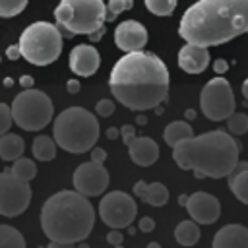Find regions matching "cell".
I'll return each mask as SVG.
<instances>
[{"mask_svg":"<svg viewBox=\"0 0 248 248\" xmlns=\"http://www.w3.org/2000/svg\"><path fill=\"white\" fill-rule=\"evenodd\" d=\"M108 87L116 101L126 108L149 110L167 99L169 70L157 54L132 50L112 66Z\"/></svg>","mask_w":248,"mask_h":248,"instance_id":"cell-1","label":"cell"},{"mask_svg":"<svg viewBox=\"0 0 248 248\" xmlns=\"http://www.w3.org/2000/svg\"><path fill=\"white\" fill-rule=\"evenodd\" d=\"M248 31V0H198L180 19L178 35L198 46L223 45Z\"/></svg>","mask_w":248,"mask_h":248,"instance_id":"cell-2","label":"cell"},{"mask_svg":"<svg viewBox=\"0 0 248 248\" xmlns=\"http://www.w3.org/2000/svg\"><path fill=\"white\" fill-rule=\"evenodd\" d=\"M240 143L223 130L190 136L172 145V159L198 178H223L238 163Z\"/></svg>","mask_w":248,"mask_h":248,"instance_id":"cell-3","label":"cell"},{"mask_svg":"<svg viewBox=\"0 0 248 248\" xmlns=\"http://www.w3.org/2000/svg\"><path fill=\"white\" fill-rule=\"evenodd\" d=\"M95 225V209L78 190L52 194L41 209V229L54 246H70L89 236Z\"/></svg>","mask_w":248,"mask_h":248,"instance_id":"cell-4","label":"cell"},{"mask_svg":"<svg viewBox=\"0 0 248 248\" xmlns=\"http://www.w3.org/2000/svg\"><path fill=\"white\" fill-rule=\"evenodd\" d=\"M52 138L64 151L85 153L99 140V122L89 110L81 107H70L54 118Z\"/></svg>","mask_w":248,"mask_h":248,"instance_id":"cell-5","label":"cell"},{"mask_svg":"<svg viewBox=\"0 0 248 248\" xmlns=\"http://www.w3.org/2000/svg\"><path fill=\"white\" fill-rule=\"evenodd\" d=\"M56 27L64 37L89 35L105 23L103 0H60L54 10Z\"/></svg>","mask_w":248,"mask_h":248,"instance_id":"cell-6","label":"cell"},{"mask_svg":"<svg viewBox=\"0 0 248 248\" xmlns=\"http://www.w3.org/2000/svg\"><path fill=\"white\" fill-rule=\"evenodd\" d=\"M19 52L33 66H48L62 52V33L54 23L35 21L19 35Z\"/></svg>","mask_w":248,"mask_h":248,"instance_id":"cell-7","label":"cell"},{"mask_svg":"<svg viewBox=\"0 0 248 248\" xmlns=\"http://www.w3.org/2000/svg\"><path fill=\"white\" fill-rule=\"evenodd\" d=\"M10 108H12L14 124L27 132H37L43 130L46 124H50L54 110L50 97L33 87L23 89L19 95H16Z\"/></svg>","mask_w":248,"mask_h":248,"instance_id":"cell-8","label":"cell"},{"mask_svg":"<svg viewBox=\"0 0 248 248\" xmlns=\"http://www.w3.org/2000/svg\"><path fill=\"white\" fill-rule=\"evenodd\" d=\"M200 108L203 116L213 122L227 120L234 112V95L231 83L219 76L209 79L200 93Z\"/></svg>","mask_w":248,"mask_h":248,"instance_id":"cell-9","label":"cell"},{"mask_svg":"<svg viewBox=\"0 0 248 248\" xmlns=\"http://www.w3.org/2000/svg\"><path fill=\"white\" fill-rule=\"evenodd\" d=\"M31 203V186L12 170L0 172V215L17 217Z\"/></svg>","mask_w":248,"mask_h":248,"instance_id":"cell-10","label":"cell"},{"mask_svg":"<svg viewBox=\"0 0 248 248\" xmlns=\"http://www.w3.org/2000/svg\"><path fill=\"white\" fill-rule=\"evenodd\" d=\"M138 213V205L134 198L126 192L114 190L103 196L99 202V217L110 229H126L132 225Z\"/></svg>","mask_w":248,"mask_h":248,"instance_id":"cell-11","label":"cell"},{"mask_svg":"<svg viewBox=\"0 0 248 248\" xmlns=\"http://www.w3.org/2000/svg\"><path fill=\"white\" fill-rule=\"evenodd\" d=\"M74 188L87 196V198H93V196H101L107 186H108V172L107 169L103 167V163H95V161H87V163H81L76 170H74Z\"/></svg>","mask_w":248,"mask_h":248,"instance_id":"cell-12","label":"cell"},{"mask_svg":"<svg viewBox=\"0 0 248 248\" xmlns=\"http://www.w3.org/2000/svg\"><path fill=\"white\" fill-rule=\"evenodd\" d=\"M188 215L198 223V225H211L219 219L221 215V203L215 196L207 192H194L186 198L184 202Z\"/></svg>","mask_w":248,"mask_h":248,"instance_id":"cell-13","label":"cell"},{"mask_svg":"<svg viewBox=\"0 0 248 248\" xmlns=\"http://www.w3.org/2000/svg\"><path fill=\"white\" fill-rule=\"evenodd\" d=\"M114 43L124 52L143 50V46L147 45V29L140 21L126 19L114 29Z\"/></svg>","mask_w":248,"mask_h":248,"instance_id":"cell-14","label":"cell"},{"mask_svg":"<svg viewBox=\"0 0 248 248\" xmlns=\"http://www.w3.org/2000/svg\"><path fill=\"white\" fill-rule=\"evenodd\" d=\"M99 64H101V56H99V50L93 45H76L70 50L68 66L79 78L93 76L99 70Z\"/></svg>","mask_w":248,"mask_h":248,"instance_id":"cell-15","label":"cell"},{"mask_svg":"<svg viewBox=\"0 0 248 248\" xmlns=\"http://www.w3.org/2000/svg\"><path fill=\"white\" fill-rule=\"evenodd\" d=\"M126 145H128V155L132 163L140 167H149L159 159V145L155 140L147 136H134Z\"/></svg>","mask_w":248,"mask_h":248,"instance_id":"cell-16","label":"cell"},{"mask_svg":"<svg viewBox=\"0 0 248 248\" xmlns=\"http://www.w3.org/2000/svg\"><path fill=\"white\" fill-rule=\"evenodd\" d=\"M178 66L186 74H202L209 66V50L205 46L186 43L178 50Z\"/></svg>","mask_w":248,"mask_h":248,"instance_id":"cell-17","label":"cell"},{"mask_svg":"<svg viewBox=\"0 0 248 248\" xmlns=\"http://www.w3.org/2000/svg\"><path fill=\"white\" fill-rule=\"evenodd\" d=\"M213 248H248V229L244 225H225L213 238Z\"/></svg>","mask_w":248,"mask_h":248,"instance_id":"cell-18","label":"cell"},{"mask_svg":"<svg viewBox=\"0 0 248 248\" xmlns=\"http://www.w3.org/2000/svg\"><path fill=\"white\" fill-rule=\"evenodd\" d=\"M134 194L145 202L147 205L153 207H163L169 202V188L163 182H145V180H138L134 184Z\"/></svg>","mask_w":248,"mask_h":248,"instance_id":"cell-19","label":"cell"},{"mask_svg":"<svg viewBox=\"0 0 248 248\" xmlns=\"http://www.w3.org/2000/svg\"><path fill=\"white\" fill-rule=\"evenodd\" d=\"M229 188L238 202L248 205V161H238L229 172Z\"/></svg>","mask_w":248,"mask_h":248,"instance_id":"cell-20","label":"cell"},{"mask_svg":"<svg viewBox=\"0 0 248 248\" xmlns=\"http://www.w3.org/2000/svg\"><path fill=\"white\" fill-rule=\"evenodd\" d=\"M25 151V141L17 134H2L0 136V159L2 161H16Z\"/></svg>","mask_w":248,"mask_h":248,"instance_id":"cell-21","label":"cell"},{"mask_svg":"<svg viewBox=\"0 0 248 248\" xmlns=\"http://www.w3.org/2000/svg\"><path fill=\"white\" fill-rule=\"evenodd\" d=\"M31 151H33L35 159H39V161H52L56 157V141H54V138L41 134L33 140Z\"/></svg>","mask_w":248,"mask_h":248,"instance_id":"cell-22","label":"cell"},{"mask_svg":"<svg viewBox=\"0 0 248 248\" xmlns=\"http://www.w3.org/2000/svg\"><path fill=\"white\" fill-rule=\"evenodd\" d=\"M174 238L178 244L182 246H192L200 240V227L194 219H188V221H182L176 225L174 229Z\"/></svg>","mask_w":248,"mask_h":248,"instance_id":"cell-23","label":"cell"},{"mask_svg":"<svg viewBox=\"0 0 248 248\" xmlns=\"http://www.w3.org/2000/svg\"><path fill=\"white\" fill-rule=\"evenodd\" d=\"M190 136H194V130H192V126L186 120H174V122L167 124V128L163 132V138H165L167 145H170V147L174 143H178L180 140L190 138Z\"/></svg>","mask_w":248,"mask_h":248,"instance_id":"cell-24","label":"cell"},{"mask_svg":"<svg viewBox=\"0 0 248 248\" xmlns=\"http://www.w3.org/2000/svg\"><path fill=\"white\" fill-rule=\"evenodd\" d=\"M0 248H25V238L16 227L0 223Z\"/></svg>","mask_w":248,"mask_h":248,"instance_id":"cell-25","label":"cell"},{"mask_svg":"<svg viewBox=\"0 0 248 248\" xmlns=\"http://www.w3.org/2000/svg\"><path fill=\"white\" fill-rule=\"evenodd\" d=\"M14 165H12V172L16 174V176H19L21 180H33L35 178V174H37V167H35V163L31 161V159H27V157H17L16 161H12Z\"/></svg>","mask_w":248,"mask_h":248,"instance_id":"cell-26","label":"cell"},{"mask_svg":"<svg viewBox=\"0 0 248 248\" xmlns=\"http://www.w3.org/2000/svg\"><path fill=\"white\" fill-rule=\"evenodd\" d=\"M143 4L153 16H159V17L170 16L176 8V0H143Z\"/></svg>","mask_w":248,"mask_h":248,"instance_id":"cell-27","label":"cell"},{"mask_svg":"<svg viewBox=\"0 0 248 248\" xmlns=\"http://www.w3.org/2000/svg\"><path fill=\"white\" fill-rule=\"evenodd\" d=\"M134 6V0H108L105 4V19L112 21L116 16H120L122 12L130 10Z\"/></svg>","mask_w":248,"mask_h":248,"instance_id":"cell-28","label":"cell"},{"mask_svg":"<svg viewBox=\"0 0 248 248\" xmlns=\"http://www.w3.org/2000/svg\"><path fill=\"white\" fill-rule=\"evenodd\" d=\"M227 128H229L231 134L242 136L244 132H248V116L244 112H232L227 118Z\"/></svg>","mask_w":248,"mask_h":248,"instance_id":"cell-29","label":"cell"},{"mask_svg":"<svg viewBox=\"0 0 248 248\" xmlns=\"http://www.w3.org/2000/svg\"><path fill=\"white\" fill-rule=\"evenodd\" d=\"M29 0H0V17H14L25 10Z\"/></svg>","mask_w":248,"mask_h":248,"instance_id":"cell-30","label":"cell"},{"mask_svg":"<svg viewBox=\"0 0 248 248\" xmlns=\"http://www.w3.org/2000/svg\"><path fill=\"white\" fill-rule=\"evenodd\" d=\"M12 124H14V120H12V108L6 103H0V136L6 134Z\"/></svg>","mask_w":248,"mask_h":248,"instance_id":"cell-31","label":"cell"},{"mask_svg":"<svg viewBox=\"0 0 248 248\" xmlns=\"http://www.w3.org/2000/svg\"><path fill=\"white\" fill-rule=\"evenodd\" d=\"M95 112H97L99 116L107 118V116H110V114L114 112V103H112L110 99H101V101L95 105Z\"/></svg>","mask_w":248,"mask_h":248,"instance_id":"cell-32","label":"cell"},{"mask_svg":"<svg viewBox=\"0 0 248 248\" xmlns=\"http://www.w3.org/2000/svg\"><path fill=\"white\" fill-rule=\"evenodd\" d=\"M107 242L112 244V246H120L124 242V236H122L120 229H110V232L107 234Z\"/></svg>","mask_w":248,"mask_h":248,"instance_id":"cell-33","label":"cell"},{"mask_svg":"<svg viewBox=\"0 0 248 248\" xmlns=\"http://www.w3.org/2000/svg\"><path fill=\"white\" fill-rule=\"evenodd\" d=\"M120 136H122V141H124V143H130V140L136 136V128H134L132 124H124V126L120 128Z\"/></svg>","mask_w":248,"mask_h":248,"instance_id":"cell-34","label":"cell"},{"mask_svg":"<svg viewBox=\"0 0 248 248\" xmlns=\"http://www.w3.org/2000/svg\"><path fill=\"white\" fill-rule=\"evenodd\" d=\"M105 159H107V151L93 145V147H91V161H95V163H105Z\"/></svg>","mask_w":248,"mask_h":248,"instance_id":"cell-35","label":"cell"},{"mask_svg":"<svg viewBox=\"0 0 248 248\" xmlns=\"http://www.w3.org/2000/svg\"><path fill=\"white\" fill-rule=\"evenodd\" d=\"M153 229H155V221H153L151 217L145 215V217L140 219V231H141V232H151Z\"/></svg>","mask_w":248,"mask_h":248,"instance_id":"cell-36","label":"cell"},{"mask_svg":"<svg viewBox=\"0 0 248 248\" xmlns=\"http://www.w3.org/2000/svg\"><path fill=\"white\" fill-rule=\"evenodd\" d=\"M213 70H215V74H217V76L225 74V72L229 70V64H227V60H223V58H217V60L213 62Z\"/></svg>","mask_w":248,"mask_h":248,"instance_id":"cell-37","label":"cell"},{"mask_svg":"<svg viewBox=\"0 0 248 248\" xmlns=\"http://www.w3.org/2000/svg\"><path fill=\"white\" fill-rule=\"evenodd\" d=\"M6 56H8L10 60H17V58H21L19 46H17V45H10V46H8V50H6Z\"/></svg>","mask_w":248,"mask_h":248,"instance_id":"cell-38","label":"cell"},{"mask_svg":"<svg viewBox=\"0 0 248 248\" xmlns=\"http://www.w3.org/2000/svg\"><path fill=\"white\" fill-rule=\"evenodd\" d=\"M66 89H68V93H70V95H78V93H79V89H81V85H79V81H78V79H68Z\"/></svg>","mask_w":248,"mask_h":248,"instance_id":"cell-39","label":"cell"},{"mask_svg":"<svg viewBox=\"0 0 248 248\" xmlns=\"http://www.w3.org/2000/svg\"><path fill=\"white\" fill-rule=\"evenodd\" d=\"M19 85H21L23 89L33 87V78H31V76H21V78H19Z\"/></svg>","mask_w":248,"mask_h":248,"instance_id":"cell-40","label":"cell"},{"mask_svg":"<svg viewBox=\"0 0 248 248\" xmlns=\"http://www.w3.org/2000/svg\"><path fill=\"white\" fill-rule=\"evenodd\" d=\"M103 35H105V25H103V27H99L97 31H93V33H89L87 37H89L91 41H99V39H101Z\"/></svg>","mask_w":248,"mask_h":248,"instance_id":"cell-41","label":"cell"},{"mask_svg":"<svg viewBox=\"0 0 248 248\" xmlns=\"http://www.w3.org/2000/svg\"><path fill=\"white\" fill-rule=\"evenodd\" d=\"M107 136H108V140H116V136H120V130L108 128V130H107Z\"/></svg>","mask_w":248,"mask_h":248,"instance_id":"cell-42","label":"cell"},{"mask_svg":"<svg viewBox=\"0 0 248 248\" xmlns=\"http://www.w3.org/2000/svg\"><path fill=\"white\" fill-rule=\"evenodd\" d=\"M242 95H244V99L248 101V78H246L244 83H242Z\"/></svg>","mask_w":248,"mask_h":248,"instance_id":"cell-43","label":"cell"},{"mask_svg":"<svg viewBox=\"0 0 248 248\" xmlns=\"http://www.w3.org/2000/svg\"><path fill=\"white\" fill-rule=\"evenodd\" d=\"M12 83H14V81H12V79H10V78H6V79H4V85H6V87H10V85H12Z\"/></svg>","mask_w":248,"mask_h":248,"instance_id":"cell-44","label":"cell"},{"mask_svg":"<svg viewBox=\"0 0 248 248\" xmlns=\"http://www.w3.org/2000/svg\"><path fill=\"white\" fill-rule=\"evenodd\" d=\"M186 116H188V118H194V116H196V112H194V110H188V112H186Z\"/></svg>","mask_w":248,"mask_h":248,"instance_id":"cell-45","label":"cell"}]
</instances>
